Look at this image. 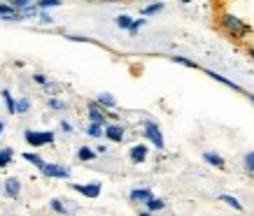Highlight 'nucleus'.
Segmentation results:
<instances>
[{
    "mask_svg": "<svg viewBox=\"0 0 254 216\" xmlns=\"http://www.w3.org/2000/svg\"><path fill=\"white\" fill-rule=\"evenodd\" d=\"M61 130L63 132H72V126H70L68 121H61Z\"/></svg>",
    "mask_w": 254,
    "mask_h": 216,
    "instance_id": "f704fd0d",
    "label": "nucleus"
},
{
    "mask_svg": "<svg viewBox=\"0 0 254 216\" xmlns=\"http://www.w3.org/2000/svg\"><path fill=\"white\" fill-rule=\"evenodd\" d=\"M203 161L210 163V165H215V168H219V170L226 168V161H224L219 154H215V151H205V154H203Z\"/></svg>",
    "mask_w": 254,
    "mask_h": 216,
    "instance_id": "ddd939ff",
    "label": "nucleus"
},
{
    "mask_svg": "<svg viewBox=\"0 0 254 216\" xmlns=\"http://www.w3.org/2000/svg\"><path fill=\"white\" fill-rule=\"evenodd\" d=\"M65 40H70V42H91L89 38H82V35H65Z\"/></svg>",
    "mask_w": 254,
    "mask_h": 216,
    "instance_id": "473e14b6",
    "label": "nucleus"
},
{
    "mask_svg": "<svg viewBox=\"0 0 254 216\" xmlns=\"http://www.w3.org/2000/svg\"><path fill=\"white\" fill-rule=\"evenodd\" d=\"M70 188L77 191L79 195L89 198V200H96L100 195V191H103V184H98V181H91V184H70Z\"/></svg>",
    "mask_w": 254,
    "mask_h": 216,
    "instance_id": "39448f33",
    "label": "nucleus"
},
{
    "mask_svg": "<svg viewBox=\"0 0 254 216\" xmlns=\"http://www.w3.org/2000/svg\"><path fill=\"white\" fill-rule=\"evenodd\" d=\"M23 161H28V163H33V165H35V168H42V165H45V161H42V156L40 154H28V151H26V154H23Z\"/></svg>",
    "mask_w": 254,
    "mask_h": 216,
    "instance_id": "4be33fe9",
    "label": "nucleus"
},
{
    "mask_svg": "<svg viewBox=\"0 0 254 216\" xmlns=\"http://www.w3.org/2000/svg\"><path fill=\"white\" fill-rule=\"evenodd\" d=\"M247 98H250V100H252V105H254V93H245Z\"/></svg>",
    "mask_w": 254,
    "mask_h": 216,
    "instance_id": "4c0bfd02",
    "label": "nucleus"
},
{
    "mask_svg": "<svg viewBox=\"0 0 254 216\" xmlns=\"http://www.w3.org/2000/svg\"><path fill=\"white\" fill-rule=\"evenodd\" d=\"M47 105H49V109H54V112H63V109L68 107V105H65L63 100H59V98H49Z\"/></svg>",
    "mask_w": 254,
    "mask_h": 216,
    "instance_id": "393cba45",
    "label": "nucleus"
},
{
    "mask_svg": "<svg viewBox=\"0 0 254 216\" xmlns=\"http://www.w3.org/2000/svg\"><path fill=\"white\" fill-rule=\"evenodd\" d=\"M145 207H147L149 214H154V212H161V209L166 207V202H163L161 198H149V200L145 202Z\"/></svg>",
    "mask_w": 254,
    "mask_h": 216,
    "instance_id": "4468645a",
    "label": "nucleus"
},
{
    "mask_svg": "<svg viewBox=\"0 0 254 216\" xmlns=\"http://www.w3.org/2000/svg\"><path fill=\"white\" fill-rule=\"evenodd\" d=\"M12 158H14V149L12 147L0 149V168H7L9 163H12Z\"/></svg>",
    "mask_w": 254,
    "mask_h": 216,
    "instance_id": "2eb2a0df",
    "label": "nucleus"
},
{
    "mask_svg": "<svg viewBox=\"0 0 254 216\" xmlns=\"http://www.w3.org/2000/svg\"><path fill=\"white\" fill-rule=\"evenodd\" d=\"M49 207L54 209L56 214H65V212H68V207H65V205H63V202L59 200V198H54V200L49 202Z\"/></svg>",
    "mask_w": 254,
    "mask_h": 216,
    "instance_id": "bb28decb",
    "label": "nucleus"
},
{
    "mask_svg": "<svg viewBox=\"0 0 254 216\" xmlns=\"http://www.w3.org/2000/svg\"><path fill=\"white\" fill-rule=\"evenodd\" d=\"M140 216H152V214L149 212H140Z\"/></svg>",
    "mask_w": 254,
    "mask_h": 216,
    "instance_id": "58836bf2",
    "label": "nucleus"
},
{
    "mask_svg": "<svg viewBox=\"0 0 254 216\" xmlns=\"http://www.w3.org/2000/svg\"><path fill=\"white\" fill-rule=\"evenodd\" d=\"M23 139L26 144L33 149H40L45 144H54V132L52 130H26L23 132Z\"/></svg>",
    "mask_w": 254,
    "mask_h": 216,
    "instance_id": "f03ea898",
    "label": "nucleus"
},
{
    "mask_svg": "<svg viewBox=\"0 0 254 216\" xmlns=\"http://www.w3.org/2000/svg\"><path fill=\"white\" fill-rule=\"evenodd\" d=\"M131 23H133V19L128 14H119V16H117V26H119L122 31H128V28H131Z\"/></svg>",
    "mask_w": 254,
    "mask_h": 216,
    "instance_id": "5701e85b",
    "label": "nucleus"
},
{
    "mask_svg": "<svg viewBox=\"0 0 254 216\" xmlns=\"http://www.w3.org/2000/svg\"><path fill=\"white\" fill-rule=\"evenodd\" d=\"M86 114H89V124H96V126H108V119H105V109L98 107L96 102H89V107H86Z\"/></svg>",
    "mask_w": 254,
    "mask_h": 216,
    "instance_id": "423d86ee",
    "label": "nucleus"
},
{
    "mask_svg": "<svg viewBox=\"0 0 254 216\" xmlns=\"http://www.w3.org/2000/svg\"><path fill=\"white\" fill-rule=\"evenodd\" d=\"M38 16H40V23H47V26H52V23H54V19L47 14V12H38Z\"/></svg>",
    "mask_w": 254,
    "mask_h": 216,
    "instance_id": "7c9ffc66",
    "label": "nucleus"
},
{
    "mask_svg": "<svg viewBox=\"0 0 254 216\" xmlns=\"http://www.w3.org/2000/svg\"><path fill=\"white\" fill-rule=\"evenodd\" d=\"M86 135H89V137H100V135H103V126L89 124L86 126Z\"/></svg>",
    "mask_w": 254,
    "mask_h": 216,
    "instance_id": "a878e982",
    "label": "nucleus"
},
{
    "mask_svg": "<svg viewBox=\"0 0 254 216\" xmlns=\"http://www.w3.org/2000/svg\"><path fill=\"white\" fill-rule=\"evenodd\" d=\"M142 128H145L142 135H145L156 149H166V139H163V132H161V128H159V124H154V121H145Z\"/></svg>",
    "mask_w": 254,
    "mask_h": 216,
    "instance_id": "7ed1b4c3",
    "label": "nucleus"
},
{
    "mask_svg": "<svg viewBox=\"0 0 254 216\" xmlns=\"http://www.w3.org/2000/svg\"><path fill=\"white\" fill-rule=\"evenodd\" d=\"M243 161H245V170L250 172V174H254V151H247Z\"/></svg>",
    "mask_w": 254,
    "mask_h": 216,
    "instance_id": "cd10ccee",
    "label": "nucleus"
},
{
    "mask_svg": "<svg viewBox=\"0 0 254 216\" xmlns=\"http://www.w3.org/2000/svg\"><path fill=\"white\" fill-rule=\"evenodd\" d=\"M222 26L231 33L233 38H238V40L245 38L247 33H250V26L243 23V19H238L236 14H222Z\"/></svg>",
    "mask_w": 254,
    "mask_h": 216,
    "instance_id": "f257e3e1",
    "label": "nucleus"
},
{
    "mask_svg": "<svg viewBox=\"0 0 254 216\" xmlns=\"http://www.w3.org/2000/svg\"><path fill=\"white\" fill-rule=\"evenodd\" d=\"M93 151H96V156H103V154H108V147H105V144H100V147H96Z\"/></svg>",
    "mask_w": 254,
    "mask_h": 216,
    "instance_id": "72a5a7b5",
    "label": "nucleus"
},
{
    "mask_svg": "<svg viewBox=\"0 0 254 216\" xmlns=\"http://www.w3.org/2000/svg\"><path fill=\"white\" fill-rule=\"evenodd\" d=\"M28 109H31V100H28V98H19V100H16L14 114H26Z\"/></svg>",
    "mask_w": 254,
    "mask_h": 216,
    "instance_id": "aec40b11",
    "label": "nucleus"
},
{
    "mask_svg": "<svg viewBox=\"0 0 254 216\" xmlns=\"http://www.w3.org/2000/svg\"><path fill=\"white\" fill-rule=\"evenodd\" d=\"M35 7H38V12H45L49 7H61V0H40V2H35Z\"/></svg>",
    "mask_w": 254,
    "mask_h": 216,
    "instance_id": "412c9836",
    "label": "nucleus"
},
{
    "mask_svg": "<svg viewBox=\"0 0 254 216\" xmlns=\"http://www.w3.org/2000/svg\"><path fill=\"white\" fill-rule=\"evenodd\" d=\"M247 54H250V58H252V61H254V49H252V46L247 49Z\"/></svg>",
    "mask_w": 254,
    "mask_h": 216,
    "instance_id": "e433bc0d",
    "label": "nucleus"
},
{
    "mask_svg": "<svg viewBox=\"0 0 254 216\" xmlns=\"http://www.w3.org/2000/svg\"><path fill=\"white\" fill-rule=\"evenodd\" d=\"M2 193L7 195V198H12V200H16L21 195V181L16 177H7L5 184H2Z\"/></svg>",
    "mask_w": 254,
    "mask_h": 216,
    "instance_id": "0eeeda50",
    "label": "nucleus"
},
{
    "mask_svg": "<svg viewBox=\"0 0 254 216\" xmlns=\"http://www.w3.org/2000/svg\"><path fill=\"white\" fill-rule=\"evenodd\" d=\"M203 72H205V75H208L210 79H215V82H219V84L229 86V88H233V91H238V93H245V91H243V88H240L238 84H236V82H231V79H226V77H224V75H217L215 70H203Z\"/></svg>",
    "mask_w": 254,
    "mask_h": 216,
    "instance_id": "9d476101",
    "label": "nucleus"
},
{
    "mask_svg": "<svg viewBox=\"0 0 254 216\" xmlns=\"http://www.w3.org/2000/svg\"><path fill=\"white\" fill-rule=\"evenodd\" d=\"M163 7H166L163 2H154V5H145V7L140 9V14H142V16H152V14H159V12H161Z\"/></svg>",
    "mask_w": 254,
    "mask_h": 216,
    "instance_id": "a211bd4d",
    "label": "nucleus"
},
{
    "mask_svg": "<svg viewBox=\"0 0 254 216\" xmlns=\"http://www.w3.org/2000/svg\"><path fill=\"white\" fill-rule=\"evenodd\" d=\"M40 172L49 179H68L70 177V168H65V165H56V163H45V165L40 168Z\"/></svg>",
    "mask_w": 254,
    "mask_h": 216,
    "instance_id": "20e7f679",
    "label": "nucleus"
},
{
    "mask_svg": "<svg viewBox=\"0 0 254 216\" xmlns=\"http://www.w3.org/2000/svg\"><path fill=\"white\" fill-rule=\"evenodd\" d=\"M170 61L173 63H180V65H187V68H193V70H200V65L196 61H189L185 56H170Z\"/></svg>",
    "mask_w": 254,
    "mask_h": 216,
    "instance_id": "6ab92c4d",
    "label": "nucleus"
},
{
    "mask_svg": "<svg viewBox=\"0 0 254 216\" xmlns=\"http://www.w3.org/2000/svg\"><path fill=\"white\" fill-rule=\"evenodd\" d=\"M2 132H5V121L0 119V135H2Z\"/></svg>",
    "mask_w": 254,
    "mask_h": 216,
    "instance_id": "c9c22d12",
    "label": "nucleus"
},
{
    "mask_svg": "<svg viewBox=\"0 0 254 216\" xmlns=\"http://www.w3.org/2000/svg\"><path fill=\"white\" fill-rule=\"evenodd\" d=\"M219 200L226 202V205H229V207H233L236 212H243V205H240V200H238V198H233V195L222 193V195H219Z\"/></svg>",
    "mask_w": 254,
    "mask_h": 216,
    "instance_id": "dca6fc26",
    "label": "nucleus"
},
{
    "mask_svg": "<svg viewBox=\"0 0 254 216\" xmlns=\"http://www.w3.org/2000/svg\"><path fill=\"white\" fill-rule=\"evenodd\" d=\"M149 198H154V195H152V191H149L147 186H142V188H133V191H131V200H133V202H140V205H145Z\"/></svg>",
    "mask_w": 254,
    "mask_h": 216,
    "instance_id": "9b49d317",
    "label": "nucleus"
},
{
    "mask_svg": "<svg viewBox=\"0 0 254 216\" xmlns=\"http://www.w3.org/2000/svg\"><path fill=\"white\" fill-rule=\"evenodd\" d=\"M145 23H147V19H133V23H131V28H128V33H131V35H135V33H138L140 28L145 26Z\"/></svg>",
    "mask_w": 254,
    "mask_h": 216,
    "instance_id": "c756f323",
    "label": "nucleus"
},
{
    "mask_svg": "<svg viewBox=\"0 0 254 216\" xmlns=\"http://www.w3.org/2000/svg\"><path fill=\"white\" fill-rule=\"evenodd\" d=\"M147 144H133L131 151H128V156H131V163H135V165H140V163L147 161Z\"/></svg>",
    "mask_w": 254,
    "mask_h": 216,
    "instance_id": "1a4fd4ad",
    "label": "nucleus"
},
{
    "mask_svg": "<svg viewBox=\"0 0 254 216\" xmlns=\"http://www.w3.org/2000/svg\"><path fill=\"white\" fill-rule=\"evenodd\" d=\"M103 135H105L110 142H124V137H126L124 126H119V124H108L103 128Z\"/></svg>",
    "mask_w": 254,
    "mask_h": 216,
    "instance_id": "6e6552de",
    "label": "nucleus"
},
{
    "mask_svg": "<svg viewBox=\"0 0 254 216\" xmlns=\"http://www.w3.org/2000/svg\"><path fill=\"white\" fill-rule=\"evenodd\" d=\"M33 82H35V84H40V86H47V77H45V75H40V72H35V75H33Z\"/></svg>",
    "mask_w": 254,
    "mask_h": 216,
    "instance_id": "2f4dec72",
    "label": "nucleus"
},
{
    "mask_svg": "<svg viewBox=\"0 0 254 216\" xmlns=\"http://www.w3.org/2000/svg\"><path fill=\"white\" fill-rule=\"evenodd\" d=\"M14 14V9L9 2H0V19H5V16H12Z\"/></svg>",
    "mask_w": 254,
    "mask_h": 216,
    "instance_id": "c85d7f7f",
    "label": "nucleus"
},
{
    "mask_svg": "<svg viewBox=\"0 0 254 216\" xmlns=\"http://www.w3.org/2000/svg\"><path fill=\"white\" fill-rule=\"evenodd\" d=\"M2 100H5V107H7L9 114H14V105H16V100L12 98V93H9V91H2Z\"/></svg>",
    "mask_w": 254,
    "mask_h": 216,
    "instance_id": "b1692460",
    "label": "nucleus"
},
{
    "mask_svg": "<svg viewBox=\"0 0 254 216\" xmlns=\"http://www.w3.org/2000/svg\"><path fill=\"white\" fill-rule=\"evenodd\" d=\"M77 158H79V161H84V163H89V161H93V158H96V151H93L91 147H79L77 149Z\"/></svg>",
    "mask_w": 254,
    "mask_h": 216,
    "instance_id": "f3484780",
    "label": "nucleus"
},
{
    "mask_svg": "<svg viewBox=\"0 0 254 216\" xmlns=\"http://www.w3.org/2000/svg\"><path fill=\"white\" fill-rule=\"evenodd\" d=\"M96 105L103 109H112L117 107V98L112 93H98V98H96Z\"/></svg>",
    "mask_w": 254,
    "mask_h": 216,
    "instance_id": "f8f14e48",
    "label": "nucleus"
}]
</instances>
